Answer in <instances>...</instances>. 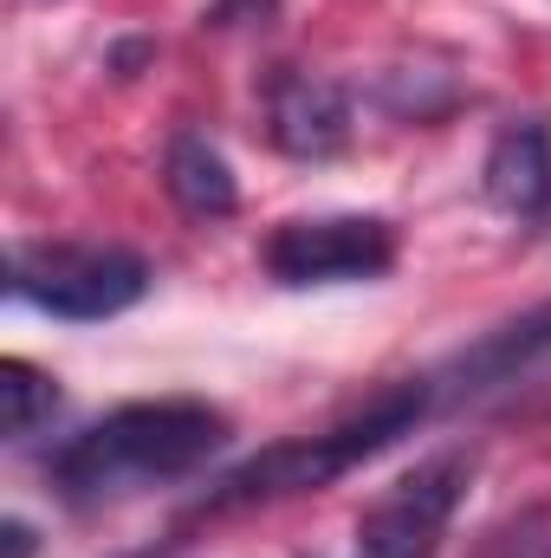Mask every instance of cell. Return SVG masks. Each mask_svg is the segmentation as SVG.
<instances>
[{"instance_id": "1", "label": "cell", "mask_w": 551, "mask_h": 558, "mask_svg": "<svg viewBox=\"0 0 551 558\" xmlns=\"http://www.w3.org/2000/svg\"><path fill=\"white\" fill-rule=\"evenodd\" d=\"M228 416L195 403V397H162V403H124L105 422L78 428L52 454V487L72 507H111L149 487L188 481L228 448Z\"/></svg>"}, {"instance_id": "2", "label": "cell", "mask_w": 551, "mask_h": 558, "mask_svg": "<svg viewBox=\"0 0 551 558\" xmlns=\"http://www.w3.org/2000/svg\"><path fill=\"white\" fill-rule=\"evenodd\" d=\"M428 403H434V390H428L421 377L390 384V390H377L357 416L331 422V428H318V435H285L273 448L247 454L234 474L215 481V494L201 500V513H234V507H267V500H292V494H318V487L344 481L351 468L377 461L383 448H396L415 422L428 416Z\"/></svg>"}, {"instance_id": "3", "label": "cell", "mask_w": 551, "mask_h": 558, "mask_svg": "<svg viewBox=\"0 0 551 558\" xmlns=\"http://www.w3.org/2000/svg\"><path fill=\"white\" fill-rule=\"evenodd\" d=\"M7 286L13 299L72 318V325H98L131 312L149 292V260L111 241H26L7 260Z\"/></svg>"}, {"instance_id": "4", "label": "cell", "mask_w": 551, "mask_h": 558, "mask_svg": "<svg viewBox=\"0 0 551 558\" xmlns=\"http://www.w3.org/2000/svg\"><path fill=\"white\" fill-rule=\"evenodd\" d=\"M260 267L279 286H344V279H383L396 267V228L377 215H311L279 221L260 247Z\"/></svg>"}, {"instance_id": "5", "label": "cell", "mask_w": 551, "mask_h": 558, "mask_svg": "<svg viewBox=\"0 0 551 558\" xmlns=\"http://www.w3.org/2000/svg\"><path fill=\"white\" fill-rule=\"evenodd\" d=\"M474 481V454H434L415 474H403L357 526V553L351 558H428L441 526L454 520L461 494Z\"/></svg>"}, {"instance_id": "6", "label": "cell", "mask_w": 551, "mask_h": 558, "mask_svg": "<svg viewBox=\"0 0 551 558\" xmlns=\"http://www.w3.org/2000/svg\"><path fill=\"white\" fill-rule=\"evenodd\" d=\"M267 131L298 162H331L351 143V98L325 72L279 65L273 78H267Z\"/></svg>"}, {"instance_id": "7", "label": "cell", "mask_w": 551, "mask_h": 558, "mask_svg": "<svg viewBox=\"0 0 551 558\" xmlns=\"http://www.w3.org/2000/svg\"><path fill=\"white\" fill-rule=\"evenodd\" d=\"M480 182H487V202H493L500 215H519V221L546 215L551 208V124L546 118L506 124V131L493 137V149H487Z\"/></svg>"}, {"instance_id": "8", "label": "cell", "mask_w": 551, "mask_h": 558, "mask_svg": "<svg viewBox=\"0 0 551 558\" xmlns=\"http://www.w3.org/2000/svg\"><path fill=\"white\" fill-rule=\"evenodd\" d=\"M539 357H551V299L532 305V312H519V318H506V325H493L487 338H474V344L448 364L441 384H448V397H480V390H493V384L532 371Z\"/></svg>"}, {"instance_id": "9", "label": "cell", "mask_w": 551, "mask_h": 558, "mask_svg": "<svg viewBox=\"0 0 551 558\" xmlns=\"http://www.w3.org/2000/svg\"><path fill=\"white\" fill-rule=\"evenodd\" d=\"M162 189H169L175 208L195 215V221H221V215H234V202H241L228 156L201 137V131H175V137H169V149H162Z\"/></svg>"}, {"instance_id": "10", "label": "cell", "mask_w": 551, "mask_h": 558, "mask_svg": "<svg viewBox=\"0 0 551 558\" xmlns=\"http://www.w3.org/2000/svg\"><path fill=\"white\" fill-rule=\"evenodd\" d=\"M0 397H7V441H33L46 422L59 416V384L46 371H33L26 357L0 364Z\"/></svg>"}, {"instance_id": "11", "label": "cell", "mask_w": 551, "mask_h": 558, "mask_svg": "<svg viewBox=\"0 0 551 558\" xmlns=\"http://www.w3.org/2000/svg\"><path fill=\"white\" fill-rule=\"evenodd\" d=\"M7 558H33V526L26 520H7Z\"/></svg>"}]
</instances>
